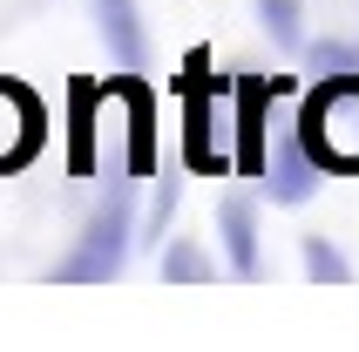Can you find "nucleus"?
I'll return each mask as SVG.
<instances>
[{"label": "nucleus", "mask_w": 359, "mask_h": 352, "mask_svg": "<svg viewBox=\"0 0 359 352\" xmlns=\"http://www.w3.org/2000/svg\"><path fill=\"white\" fill-rule=\"evenodd\" d=\"M299 136L319 156V170H359V75H332L305 95Z\"/></svg>", "instance_id": "obj_1"}, {"label": "nucleus", "mask_w": 359, "mask_h": 352, "mask_svg": "<svg viewBox=\"0 0 359 352\" xmlns=\"http://www.w3.org/2000/svg\"><path fill=\"white\" fill-rule=\"evenodd\" d=\"M129 257V190H109V203H95V217L81 224L75 257H61L55 278L61 285H109Z\"/></svg>", "instance_id": "obj_2"}, {"label": "nucleus", "mask_w": 359, "mask_h": 352, "mask_svg": "<svg viewBox=\"0 0 359 352\" xmlns=\"http://www.w3.org/2000/svg\"><path fill=\"white\" fill-rule=\"evenodd\" d=\"M264 190H271V203H305V196L319 190V156L305 149L299 116L278 122V136H271V156H264Z\"/></svg>", "instance_id": "obj_3"}, {"label": "nucleus", "mask_w": 359, "mask_h": 352, "mask_svg": "<svg viewBox=\"0 0 359 352\" xmlns=\"http://www.w3.org/2000/svg\"><path fill=\"white\" fill-rule=\"evenodd\" d=\"M183 109H190V170L217 176L224 156L210 149V55L203 48H190V61H183Z\"/></svg>", "instance_id": "obj_4"}, {"label": "nucleus", "mask_w": 359, "mask_h": 352, "mask_svg": "<svg viewBox=\"0 0 359 352\" xmlns=\"http://www.w3.org/2000/svg\"><path fill=\"white\" fill-rule=\"evenodd\" d=\"M271 95H278V81H244L238 88V156H231V170L244 176H264V156H271V136H264Z\"/></svg>", "instance_id": "obj_5"}, {"label": "nucleus", "mask_w": 359, "mask_h": 352, "mask_svg": "<svg viewBox=\"0 0 359 352\" xmlns=\"http://www.w3.org/2000/svg\"><path fill=\"white\" fill-rule=\"evenodd\" d=\"M217 224H224V251H231V271L238 278H258V210L244 196H224L217 203Z\"/></svg>", "instance_id": "obj_6"}, {"label": "nucleus", "mask_w": 359, "mask_h": 352, "mask_svg": "<svg viewBox=\"0 0 359 352\" xmlns=\"http://www.w3.org/2000/svg\"><path fill=\"white\" fill-rule=\"evenodd\" d=\"M122 88H129V170L149 176L156 170V136H149V129H156V102H149L142 81H122Z\"/></svg>", "instance_id": "obj_7"}, {"label": "nucleus", "mask_w": 359, "mask_h": 352, "mask_svg": "<svg viewBox=\"0 0 359 352\" xmlns=\"http://www.w3.org/2000/svg\"><path fill=\"white\" fill-rule=\"evenodd\" d=\"M102 41L116 48L122 68H142V27H136V0H102Z\"/></svg>", "instance_id": "obj_8"}, {"label": "nucleus", "mask_w": 359, "mask_h": 352, "mask_svg": "<svg viewBox=\"0 0 359 352\" xmlns=\"http://www.w3.org/2000/svg\"><path fill=\"white\" fill-rule=\"evenodd\" d=\"M163 278H170V285H210V278H217V264L203 257L197 237H177V244L163 251Z\"/></svg>", "instance_id": "obj_9"}, {"label": "nucleus", "mask_w": 359, "mask_h": 352, "mask_svg": "<svg viewBox=\"0 0 359 352\" xmlns=\"http://www.w3.org/2000/svg\"><path fill=\"white\" fill-rule=\"evenodd\" d=\"M305 278H319V285H353V264H346L325 237H305Z\"/></svg>", "instance_id": "obj_10"}, {"label": "nucleus", "mask_w": 359, "mask_h": 352, "mask_svg": "<svg viewBox=\"0 0 359 352\" xmlns=\"http://www.w3.org/2000/svg\"><path fill=\"white\" fill-rule=\"evenodd\" d=\"M88 136H95V88H75V176L95 170V156H88Z\"/></svg>", "instance_id": "obj_11"}, {"label": "nucleus", "mask_w": 359, "mask_h": 352, "mask_svg": "<svg viewBox=\"0 0 359 352\" xmlns=\"http://www.w3.org/2000/svg\"><path fill=\"white\" fill-rule=\"evenodd\" d=\"M312 61H319V68H339V75H353V48H339V41H319V48H312Z\"/></svg>", "instance_id": "obj_12"}, {"label": "nucleus", "mask_w": 359, "mask_h": 352, "mask_svg": "<svg viewBox=\"0 0 359 352\" xmlns=\"http://www.w3.org/2000/svg\"><path fill=\"white\" fill-rule=\"evenodd\" d=\"M177 210V183H170V176H163V190H156V210H149V231H163V217Z\"/></svg>", "instance_id": "obj_13"}]
</instances>
